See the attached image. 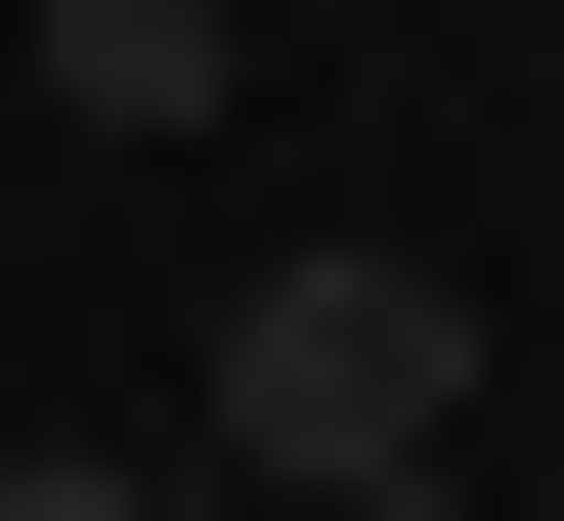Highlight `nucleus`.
Wrapping results in <instances>:
<instances>
[{
	"label": "nucleus",
	"mask_w": 564,
	"mask_h": 521,
	"mask_svg": "<svg viewBox=\"0 0 564 521\" xmlns=\"http://www.w3.org/2000/svg\"><path fill=\"white\" fill-rule=\"evenodd\" d=\"M478 478V261H261L217 304V521H434Z\"/></svg>",
	"instance_id": "obj_1"
},
{
	"label": "nucleus",
	"mask_w": 564,
	"mask_h": 521,
	"mask_svg": "<svg viewBox=\"0 0 564 521\" xmlns=\"http://www.w3.org/2000/svg\"><path fill=\"white\" fill-rule=\"evenodd\" d=\"M217 87H261L217 0H44V131H217Z\"/></svg>",
	"instance_id": "obj_2"
},
{
	"label": "nucleus",
	"mask_w": 564,
	"mask_h": 521,
	"mask_svg": "<svg viewBox=\"0 0 564 521\" xmlns=\"http://www.w3.org/2000/svg\"><path fill=\"white\" fill-rule=\"evenodd\" d=\"M0 521H217V478H131V435H0Z\"/></svg>",
	"instance_id": "obj_3"
}]
</instances>
